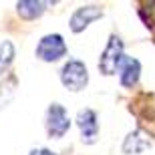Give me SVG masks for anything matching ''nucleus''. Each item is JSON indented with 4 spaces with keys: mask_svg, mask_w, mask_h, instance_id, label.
<instances>
[{
    "mask_svg": "<svg viewBox=\"0 0 155 155\" xmlns=\"http://www.w3.org/2000/svg\"><path fill=\"white\" fill-rule=\"evenodd\" d=\"M45 127H46V133H48L51 139H61L67 135V131L71 129V119H69L67 109L61 103H52L46 109Z\"/></svg>",
    "mask_w": 155,
    "mask_h": 155,
    "instance_id": "obj_5",
    "label": "nucleus"
},
{
    "mask_svg": "<svg viewBox=\"0 0 155 155\" xmlns=\"http://www.w3.org/2000/svg\"><path fill=\"white\" fill-rule=\"evenodd\" d=\"M14 87H16V77L10 75L0 83V109L6 107V103H10L12 95H14Z\"/></svg>",
    "mask_w": 155,
    "mask_h": 155,
    "instance_id": "obj_13",
    "label": "nucleus"
},
{
    "mask_svg": "<svg viewBox=\"0 0 155 155\" xmlns=\"http://www.w3.org/2000/svg\"><path fill=\"white\" fill-rule=\"evenodd\" d=\"M101 16H103V8H101L99 4L79 6V8L71 14L69 26H71V30H73L75 35H79V32H83V30H85L93 20H97V18H101Z\"/></svg>",
    "mask_w": 155,
    "mask_h": 155,
    "instance_id": "obj_6",
    "label": "nucleus"
},
{
    "mask_svg": "<svg viewBox=\"0 0 155 155\" xmlns=\"http://www.w3.org/2000/svg\"><path fill=\"white\" fill-rule=\"evenodd\" d=\"M14 45H12L10 40H4V42H0V75H4L8 67L12 64L14 61Z\"/></svg>",
    "mask_w": 155,
    "mask_h": 155,
    "instance_id": "obj_12",
    "label": "nucleus"
},
{
    "mask_svg": "<svg viewBox=\"0 0 155 155\" xmlns=\"http://www.w3.org/2000/svg\"><path fill=\"white\" fill-rule=\"evenodd\" d=\"M61 83L64 89L73 93L83 91L89 85V71H87L85 63H81L77 58H71L69 63H64V67L61 69Z\"/></svg>",
    "mask_w": 155,
    "mask_h": 155,
    "instance_id": "obj_2",
    "label": "nucleus"
},
{
    "mask_svg": "<svg viewBox=\"0 0 155 155\" xmlns=\"http://www.w3.org/2000/svg\"><path fill=\"white\" fill-rule=\"evenodd\" d=\"M77 125L81 129L83 143L91 145L99 139V121H97V113L93 109H81L77 113Z\"/></svg>",
    "mask_w": 155,
    "mask_h": 155,
    "instance_id": "obj_7",
    "label": "nucleus"
},
{
    "mask_svg": "<svg viewBox=\"0 0 155 155\" xmlns=\"http://www.w3.org/2000/svg\"><path fill=\"white\" fill-rule=\"evenodd\" d=\"M131 113L139 119V129L147 135H155V103L151 93H139L131 101Z\"/></svg>",
    "mask_w": 155,
    "mask_h": 155,
    "instance_id": "obj_1",
    "label": "nucleus"
},
{
    "mask_svg": "<svg viewBox=\"0 0 155 155\" xmlns=\"http://www.w3.org/2000/svg\"><path fill=\"white\" fill-rule=\"evenodd\" d=\"M46 6H51V2H40V0H20L16 2V12L24 20H35L45 14Z\"/></svg>",
    "mask_w": 155,
    "mask_h": 155,
    "instance_id": "obj_10",
    "label": "nucleus"
},
{
    "mask_svg": "<svg viewBox=\"0 0 155 155\" xmlns=\"http://www.w3.org/2000/svg\"><path fill=\"white\" fill-rule=\"evenodd\" d=\"M28 155H54L51 149H45V147H40V149H32Z\"/></svg>",
    "mask_w": 155,
    "mask_h": 155,
    "instance_id": "obj_14",
    "label": "nucleus"
},
{
    "mask_svg": "<svg viewBox=\"0 0 155 155\" xmlns=\"http://www.w3.org/2000/svg\"><path fill=\"white\" fill-rule=\"evenodd\" d=\"M67 42L61 35H46L40 38V42L36 45L35 57L42 63H57L67 54Z\"/></svg>",
    "mask_w": 155,
    "mask_h": 155,
    "instance_id": "obj_4",
    "label": "nucleus"
},
{
    "mask_svg": "<svg viewBox=\"0 0 155 155\" xmlns=\"http://www.w3.org/2000/svg\"><path fill=\"white\" fill-rule=\"evenodd\" d=\"M123 40L121 36L111 35L109 40H107V46L105 51L101 52V58H99V71L103 73L105 77H111L119 71V64L123 61Z\"/></svg>",
    "mask_w": 155,
    "mask_h": 155,
    "instance_id": "obj_3",
    "label": "nucleus"
},
{
    "mask_svg": "<svg viewBox=\"0 0 155 155\" xmlns=\"http://www.w3.org/2000/svg\"><path fill=\"white\" fill-rule=\"evenodd\" d=\"M141 77V63L133 57H123L119 64V83L125 89H133Z\"/></svg>",
    "mask_w": 155,
    "mask_h": 155,
    "instance_id": "obj_8",
    "label": "nucleus"
},
{
    "mask_svg": "<svg viewBox=\"0 0 155 155\" xmlns=\"http://www.w3.org/2000/svg\"><path fill=\"white\" fill-rule=\"evenodd\" d=\"M137 14L143 20L145 28H149L151 35L155 36V2H141L137 8Z\"/></svg>",
    "mask_w": 155,
    "mask_h": 155,
    "instance_id": "obj_11",
    "label": "nucleus"
},
{
    "mask_svg": "<svg viewBox=\"0 0 155 155\" xmlns=\"http://www.w3.org/2000/svg\"><path fill=\"white\" fill-rule=\"evenodd\" d=\"M149 147H151V137L143 129H135L125 137V141L121 145V151L125 155H139L143 151H147Z\"/></svg>",
    "mask_w": 155,
    "mask_h": 155,
    "instance_id": "obj_9",
    "label": "nucleus"
}]
</instances>
